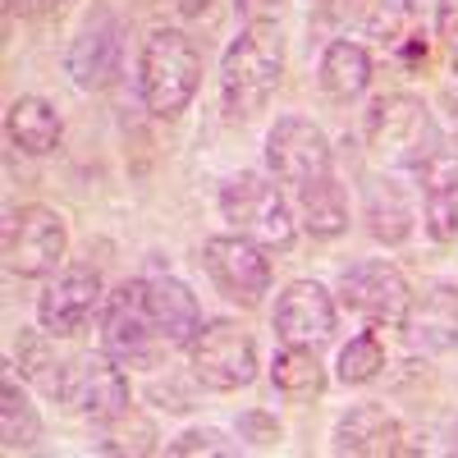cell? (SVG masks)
I'll return each mask as SVG.
<instances>
[{
  "instance_id": "cell-31",
  "label": "cell",
  "mask_w": 458,
  "mask_h": 458,
  "mask_svg": "<svg viewBox=\"0 0 458 458\" xmlns=\"http://www.w3.org/2000/svg\"><path fill=\"white\" fill-rule=\"evenodd\" d=\"M170 10H174L179 19H188V23H202V19H211L216 0H170Z\"/></svg>"
},
{
  "instance_id": "cell-29",
  "label": "cell",
  "mask_w": 458,
  "mask_h": 458,
  "mask_svg": "<svg viewBox=\"0 0 458 458\" xmlns=\"http://www.w3.org/2000/svg\"><path fill=\"white\" fill-rule=\"evenodd\" d=\"M234 436H239V440H248L252 449H280V440H284V427L276 422L271 412H261V408H248V412L239 417Z\"/></svg>"
},
{
  "instance_id": "cell-24",
  "label": "cell",
  "mask_w": 458,
  "mask_h": 458,
  "mask_svg": "<svg viewBox=\"0 0 458 458\" xmlns=\"http://www.w3.org/2000/svg\"><path fill=\"white\" fill-rule=\"evenodd\" d=\"M157 440H161V431H157V422L138 408V403H129L120 417H110V422H101L97 427V454H129V458H142V454H157Z\"/></svg>"
},
{
  "instance_id": "cell-33",
  "label": "cell",
  "mask_w": 458,
  "mask_h": 458,
  "mask_svg": "<svg viewBox=\"0 0 458 458\" xmlns=\"http://www.w3.org/2000/svg\"><path fill=\"white\" fill-rule=\"evenodd\" d=\"M276 5H280V0H234V10H239L243 19H266Z\"/></svg>"
},
{
  "instance_id": "cell-16",
  "label": "cell",
  "mask_w": 458,
  "mask_h": 458,
  "mask_svg": "<svg viewBox=\"0 0 458 458\" xmlns=\"http://www.w3.org/2000/svg\"><path fill=\"white\" fill-rule=\"evenodd\" d=\"M403 344L422 358H440L458 349V284H427L422 293H412L408 312L399 321Z\"/></svg>"
},
{
  "instance_id": "cell-34",
  "label": "cell",
  "mask_w": 458,
  "mask_h": 458,
  "mask_svg": "<svg viewBox=\"0 0 458 458\" xmlns=\"http://www.w3.org/2000/svg\"><path fill=\"white\" fill-rule=\"evenodd\" d=\"M308 5H317V10H330V5H339V0H308Z\"/></svg>"
},
{
  "instance_id": "cell-11",
  "label": "cell",
  "mask_w": 458,
  "mask_h": 458,
  "mask_svg": "<svg viewBox=\"0 0 458 458\" xmlns=\"http://www.w3.org/2000/svg\"><path fill=\"white\" fill-rule=\"evenodd\" d=\"M335 298L344 312H353L362 326H399L408 302H412V284L408 276L399 271L394 261L386 257H367V261H353L344 266L339 280H335Z\"/></svg>"
},
{
  "instance_id": "cell-22",
  "label": "cell",
  "mask_w": 458,
  "mask_h": 458,
  "mask_svg": "<svg viewBox=\"0 0 458 458\" xmlns=\"http://www.w3.org/2000/svg\"><path fill=\"white\" fill-rule=\"evenodd\" d=\"M147 298H151V312L161 321V335L170 339V349L188 353V344L198 339V330L207 326L202 321V308H198V293L188 289L179 276H147Z\"/></svg>"
},
{
  "instance_id": "cell-13",
  "label": "cell",
  "mask_w": 458,
  "mask_h": 458,
  "mask_svg": "<svg viewBox=\"0 0 458 458\" xmlns=\"http://www.w3.org/2000/svg\"><path fill=\"white\" fill-rule=\"evenodd\" d=\"M271 330L280 344H298V349H326L339 330V298L321 280H289L276 293Z\"/></svg>"
},
{
  "instance_id": "cell-19",
  "label": "cell",
  "mask_w": 458,
  "mask_h": 458,
  "mask_svg": "<svg viewBox=\"0 0 458 458\" xmlns=\"http://www.w3.org/2000/svg\"><path fill=\"white\" fill-rule=\"evenodd\" d=\"M293 216H298L302 234L317 239V243H335V239L349 234L353 211H349V193H344V183L335 179V170L293 188Z\"/></svg>"
},
{
  "instance_id": "cell-27",
  "label": "cell",
  "mask_w": 458,
  "mask_h": 458,
  "mask_svg": "<svg viewBox=\"0 0 458 458\" xmlns=\"http://www.w3.org/2000/svg\"><path fill=\"white\" fill-rule=\"evenodd\" d=\"M19 371H23V380H32L37 390L55 394V380H60V371H64V358L55 353V335H47L42 326L28 330V335L19 339Z\"/></svg>"
},
{
  "instance_id": "cell-10",
  "label": "cell",
  "mask_w": 458,
  "mask_h": 458,
  "mask_svg": "<svg viewBox=\"0 0 458 458\" xmlns=\"http://www.w3.org/2000/svg\"><path fill=\"white\" fill-rule=\"evenodd\" d=\"M202 271L216 284V293L225 302H234L239 312H252L266 302L276 284V266H271V248H261L243 234H216L202 243Z\"/></svg>"
},
{
  "instance_id": "cell-32",
  "label": "cell",
  "mask_w": 458,
  "mask_h": 458,
  "mask_svg": "<svg viewBox=\"0 0 458 458\" xmlns=\"http://www.w3.org/2000/svg\"><path fill=\"white\" fill-rule=\"evenodd\" d=\"M10 5H14L19 14H37V19H42V14H55V10H64L69 0H10Z\"/></svg>"
},
{
  "instance_id": "cell-17",
  "label": "cell",
  "mask_w": 458,
  "mask_h": 458,
  "mask_svg": "<svg viewBox=\"0 0 458 458\" xmlns=\"http://www.w3.org/2000/svg\"><path fill=\"white\" fill-rule=\"evenodd\" d=\"M358 216L362 229L380 243V248H403L417 234V207L412 193L390 174V170H376L362 174V193H358Z\"/></svg>"
},
{
  "instance_id": "cell-28",
  "label": "cell",
  "mask_w": 458,
  "mask_h": 458,
  "mask_svg": "<svg viewBox=\"0 0 458 458\" xmlns=\"http://www.w3.org/2000/svg\"><path fill=\"white\" fill-rule=\"evenodd\" d=\"M165 454H174V458H229V454H239V440H229V431H220V427H188L165 445Z\"/></svg>"
},
{
  "instance_id": "cell-5",
  "label": "cell",
  "mask_w": 458,
  "mask_h": 458,
  "mask_svg": "<svg viewBox=\"0 0 458 458\" xmlns=\"http://www.w3.org/2000/svg\"><path fill=\"white\" fill-rule=\"evenodd\" d=\"M101 349L120 362L124 371H161L165 358L174 353L170 339L161 335V321L151 312L147 298V276L120 280L106 298L101 312Z\"/></svg>"
},
{
  "instance_id": "cell-3",
  "label": "cell",
  "mask_w": 458,
  "mask_h": 458,
  "mask_svg": "<svg viewBox=\"0 0 458 458\" xmlns=\"http://www.w3.org/2000/svg\"><path fill=\"white\" fill-rule=\"evenodd\" d=\"M220 216L229 225V234H243L271 252H289L298 243V216L293 198L280 188L271 170H239L220 183Z\"/></svg>"
},
{
  "instance_id": "cell-26",
  "label": "cell",
  "mask_w": 458,
  "mask_h": 458,
  "mask_svg": "<svg viewBox=\"0 0 458 458\" xmlns=\"http://www.w3.org/2000/svg\"><path fill=\"white\" fill-rule=\"evenodd\" d=\"M386 367H390V353H386V339L376 335V326L358 330L335 358L339 386H371L376 376H386Z\"/></svg>"
},
{
  "instance_id": "cell-14",
  "label": "cell",
  "mask_w": 458,
  "mask_h": 458,
  "mask_svg": "<svg viewBox=\"0 0 458 458\" xmlns=\"http://www.w3.org/2000/svg\"><path fill=\"white\" fill-rule=\"evenodd\" d=\"M124 60V23L110 5H92L83 14V23L73 28V42H69V73L83 92H101L114 83Z\"/></svg>"
},
{
  "instance_id": "cell-30",
  "label": "cell",
  "mask_w": 458,
  "mask_h": 458,
  "mask_svg": "<svg viewBox=\"0 0 458 458\" xmlns=\"http://www.w3.org/2000/svg\"><path fill=\"white\" fill-rule=\"evenodd\" d=\"M436 32H440V42L449 47V55H454V64H458V0H440Z\"/></svg>"
},
{
  "instance_id": "cell-15",
  "label": "cell",
  "mask_w": 458,
  "mask_h": 458,
  "mask_svg": "<svg viewBox=\"0 0 458 458\" xmlns=\"http://www.w3.org/2000/svg\"><path fill=\"white\" fill-rule=\"evenodd\" d=\"M412 174L417 188H422V225L431 243L454 248L458 243V147L440 138Z\"/></svg>"
},
{
  "instance_id": "cell-4",
  "label": "cell",
  "mask_w": 458,
  "mask_h": 458,
  "mask_svg": "<svg viewBox=\"0 0 458 458\" xmlns=\"http://www.w3.org/2000/svg\"><path fill=\"white\" fill-rule=\"evenodd\" d=\"M362 142L380 170H417L427 151L440 142V129L422 97L394 88V92H380L367 101Z\"/></svg>"
},
{
  "instance_id": "cell-1",
  "label": "cell",
  "mask_w": 458,
  "mask_h": 458,
  "mask_svg": "<svg viewBox=\"0 0 458 458\" xmlns=\"http://www.w3.org/2000/svg\"><path fill=\"white\" fill-rule=\"evenodd\" d=\"M280 83H284V32L271 19H248L220 55V73H216L220 114L229 124L261 120L271 110Z\"/></svg>"
},
{
  "instance_id": "cell-23",
  "label": "cell",
  "mask_w": 458,
  "mask_h": 458,
  "mask_svg": "<svg viewBox=\"0 0 458 458\" xmlns=\"http://www.w3.org/2000/svg\"><path fill=\"white\" fill-rule=\"evenodd\" d=\"M266 371H271L276 394L284 403H293V408H308V403H317L330 390V371H326V362H321L317 349L284 344V349H276V358H271V367H266Z\"/></svg>"
},
{
  "instance_id": "cell-6",
  "label": "cell",
  "mask_w": 458,
  "mask_h": 458,
  "mask_svg": "<svg viewBox=\"0 0 458 458\" xmlns=\"http://www.w3.org/2000/svg\"><path fill=\"white\" fill-rule=\"evenodd\" d=\"M51 399L69 417H79V422H88V427H101V422L120 417L133 403V386H129V371L106 349H83V353L64 358V371L55 380Z\"/></svg>"
},
{
  "instance_id": "cell-20",
  "label": "cell",
  "mask_w": 458,
  "mask_h": 458,
  "mask_svg": "<svg viewBox=\"0 0 458 458\" xmlns=\"http://www.w3.org/2000/svg\"><path fill=\"white\" fill-rule=\"evenodd\" d=\"M376 79V60L362 42L353 37H335V42L321 51V64H317V88L330 106H353L367 97Z\"/></svg>"
},
{
  "instance_id": "cell-12",
  "label": "cell",
  "mask_w": 458,
  "mask_h": 458,
  "mask_svg": "<svg viewBox=\"0 0 458 458\" xmlns=\"http://www.w3.org/2000/svg\"><path fill=\"white\" fill-rule=\"evenodd\" d=\"M261 151H266V170L289 188L321 179L335 165V147H330L326 129L317 120H308V114H280V120L266 129Z\"/></svg>"
},
{
  "instance_id": "cell-18",
  "label": "cell",
  "mask_w": 458,
  "mask_h": 458,
  "mask_svg": "<svg viewBox=\"0 0 458 458\" xmlns=\"http://www.w3.org/2000/svg\"><path fill=\"white\" fill-rule=\"evenodd\" d=\"M330 449L349 458H390L408 454L403 445V422L386 403H353L335 417L330 427Z\"/></svg>"
},
{
  "instance_id": "cell-8",
  "label": "cell",
  "mask_w": 458,
  "mask_h": 458,
  "mask_svg": "<svg viewBox=\"0 0 458 458\" xmlns=\"http://www.w3.org/2000/svg\"><path fill=\"white\" fill-rule=\"evenodd\" d=\"M106 280L88 261H64L51 280H42L37 293V326L55 339H79L88 326H101L106 312Z\"/></svg>"
},
{
  "instance_id": "cell-25",
  "label": "cell",
  "mask_w": 458,
  "mask_h": 458,
  "mask_svg": "<svg viewBox=\"0 0 458 458\" xmlns=\"http://www.w3.org/2000/svg\"><path fill=\"white\" fill-rule=\"evenodd\" d=\"M0 436H5L10 454H28L42 440V417H37V403L28 399V390L14 376H5L0 386Z\"/></svg>"
},
{
  "instance_id": "cell-21",
  "label": "cell",
  "mask_w": 458,
  "mask_h": 458,
  "mask_svg": "<svg viewBox=\"0 0 458 458\" xmlns=\"http://www.w3.org/2000/svg\"><path fill=\"white\" fill-rule=\"evenodd\" d=\"M5 133L23 157H51V151H60V138H64V114L55 101L23 92L5 110Z\"/></svg>"
},
{
  "instance_id": "cell-9",
  "label": "cell",
  "mask_w": 458,
  "mask_h": 458,
  "mask_svg": "<svg viewBox=\"0 0 458 458\" xmlns=\"http://www.w3.org/2000/svg\"><path fill=\"white\" fill-rule=\"evenodd\" d=\"M69 261V220L47 202H23L5 225V271L19 280H51Z\"/></svg>"
},
{
  "instance_id": "cell-7",
  "label": "cell",
  "mask_w": 458,
  "mask_h": 458,
  "mask_svg": "<svg viewBox=\"0 0 458 458\" xmlns=\"http://www.w3.org/2000/svg\"><path fill=\"white\" fill-rule=\"evenodd\" d=\"M188 371L211 394H239L261 376V353L248 326L239 321H207L188 344Z\"/></svg>"
},
{
  "instance_id": "cell-2",
  "label": "cell",
  "mask_w": 458,
  "mask_h": 458,
  "mask_svg": "<svg viewBox=\"0 0 458 458\" xmlns=\"http://www.w3.org/2000/svg\"><path fill=\"white\" fill-rule=\"evenodd\" d=\"M202 88V47L183 28H151L138 51V97L151 120H179Z\"/></svg>"
}]
</instances>
